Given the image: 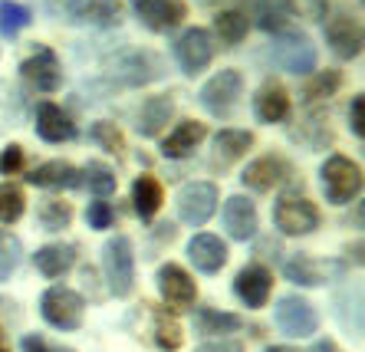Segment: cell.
<instances>
[{"label":"cell","mask_w":365,"mask_h":352,"mask_svg":"<svg viewBox=\"0 0 365 352\" xmlns=\"http://www.w3.org/2000/svg\"><path fill=\"white\" fill-rule=\"evenodd\" d=\"M20 73L30 86H36L40 93H56L63 86V66H60V56L50 50L46 43H36L30 50L24 63H20Z\"/></svg>","instance_id":"obj_10"},{"label":"cell","mask_w":365,"mask_h":352,"mask_svg":"<svg viewBox=\"0 0 365 352\" xmlns=\"http://www.w3.org/2000/svg\"><path fill=\"white\" fill-rule=\"evenodd\" d=\"M89 138H93L99 148H106L109 155L125 152V135H122V129L115 125V122H109V119L93 122V125H89Z\"/></svg>","instance_id":"obj_35"},{"label":"cell","mask_w":365,"mask_h":352,"mask_svg":"<svg viewBox=\"0 0 365 352\" xmlns=\"http://www.w3.org/2000/svg\"><path fill=\"white\" fill-rule=\"evenodd\" d=\"M128 4H132V10H135L138 24H145L152 33L175 30L187 14V7L181 4V0H128Z\"/></svg>","instance_id":"obj_13"},{"label":"cell","mask_w":365,"mask_h":352,"mask_svg":"<svg viewBox=\"0 0 365 352\" xmlns=\"http://www.w3.org/2000/svg\"><path fill=\"white\" fill-rule=\"evenodd\" d=\"M326 43L339 60H356L362 53V26L352 14H332L326 20Z\"/></svg>","instance_id":"obj_14"},{"label":"cell","mask_w":365,"mask_h":352,"mask_svg":"<svg viewBox=\"0 0 365 352\" xmlns=\"http://www.w3.org/2000/svg\"><path fill=\"white\" fill-rule=\"evenodd\" d=\"M250 145H254V132H244V129H221L217 135H214L211 165H217V168H227V165H234L237 158H244Z\"/></svg>","instance_id":"obj_25"},{"label":"cell","mask_w":365,"mask_h":352,"mask_svg":"<svg viewBox=\"0 0 365 352\" xmlns=\"http://www.w3.org/2000/svg\"><path fill=\"white\" fill-rule=\"evenodd\" d=\"M102 270L109 280V293L125 300L128 293L135 290V250L125 234H115L102 247Z\"/></svg>","instance_id":"obj_1"},{"label":"cell","mask_w":365,"mask_h":352,"mask_svg":"<svg viewBox=\"0 0 365 352\" xmlns=\"http://www.w3.org/2000/svg\"><path fill=\"white\" fill-rule=\"evenodd\" d=\"M270 290H273V276H270V270H267V266H260V264L244 266V270L234 276V293H237V300L244 303L247 309L267 306Z\"/></svg>","instance_id":"obj_16"},{"label":"cell","mask_w":365,"mask_h":352,"mask_svg":"<svg viewBox=\"0 0 365 352\" xmlns=\"http://www.w3.org/2000/svg\"><path fill=\"white\" fill-rule=\"evenodd\" d=\"M20 349H24V352H69V349H60V346L46 343L43 336H34V333L20 339Z\"/></svg>","instance_id":"obj_43"},{"label":"cell","mask_w":365,"mask_h":352,"mask_svg":"<svg viewBox=\"0 0 365 352\" xmlns=\"http://www.w3.org/2000/svg\"><path fill=\"white\" fill-rule=\"evenodd\" d=\"M162 201H165V191H162V181L155 175H138L132 181V205H135V214L142 221H152L158 214Z\"/></svg>","instance_id":"obj_27"},{"label":"cell","mask_w":365,"mask_h":352,"mask_svg":"<svg viewBox=\"0 0 365 352\" xmlns=\"http://www.w3.org/2000/svg\"><path fill=\"white\" fill-rule=\"evenodd\" d=\"M0 352H10V346H7V336H4V329H0Z\"/></svg>","instance_id":"obj_47"},{"label":"cell","mask_w":365,"mask_h":352,"mask_svg":"<svg viewBox=\"0 0 365 352\" xmlns=\"http://www.w3.org/2000/svg\"><path fill=\"white\" fill-rule=\"evenodd\" d=\"M264 352H299V349H293V346H270V349H264Z\"/></svg>","instance_id":"obj_46"},{"label":"cell","mask_w":365,"mask_h":352,"mask_svg":"<svg viewBox=\"0 0 365 352\" xmlns=\"http://www.w3.org/2000/svg\"><path fill=\"white\" fill-rule=\"evenodd\" d=\"M204 135H207V125H204V122L181 119L178 125H175V132H171V135L162 142V155H165V158H175V162L191 158V155H195V148L204 142Z\"/></svg>","instance_id":"obj_20"},{"label":"cell","mask_w":365,"mask_h":352,"mask_svg":"<svg viewBox=\"0 0 365 352\" xmlns=\"http://www.w3.org/2000/svg\"><path fill=\"white\" fill-rule=\"evenodd\" d=\"M20 260H24V247H20V241L10 231L0 227V284L17 274Z\"/></svg>","instance_id":"obj_38"},{"label":"cell","mask_w":365,"mask_h":352,"mask_svg":"<svg viewBox=\"0 0 365 352\" xmlns=\"http://www.w3.org/2000/svg\"><path fill=\"white\" fill-rule=\"evenodd\" d=\"M26 181L36 185V188H79L83 185V172H79L76 165L56 158V162H43L40 168H34V172L26 175Z\"/></svg>","instance_id":"obj_24"},{"label":"cell","mask_w":365,"mask_h":352,"mask_svg":"<svg viewBox=\"0 0 365 352\" xmlns=\"http://www.w3.org/2000/svg\"><path fill=\"white\" fill-rule=\"evenodd\" d=\"M247 30H250V20H247L244 10H221L214 17V33L221 36L224 46H237L247 36Z\"/></svg>","instance_id":"obj_31"},{"label":"cell","mask_w":365,"mask_h":352,"mask_svg":"<svg viewBox=\"0 0 365 352\" xmlns=\"http://www.w3.org/2000/svg\"><path fill=\"white\" fill-rule=\"evenodd\" d=\"M36 135L43 142H53V145L56 142H69V138L76 135V122L69 119L56 103H43L36 109Z\"/></svg>","instance_id":"obj_22"},{"label":"cell","mask_w":365,"mask_h":352,"mask_svg":"<svg viewBox=\"0 0 365 352\" xmlns=\"http://www.w3.org/2000/svg\"><path fill=\"white\" fill-rule=\"evenodd\" d=\"M273 323L289 339H309L319 329V313H316V306L309 300L289 293V296H280L277 306H273Z\"/></svg>","instance_id":"obj_8"},{"label":"cell","mask_w":365,"mask_h":352,"mask_svg":"<svg viewBox=\"0 0 365 352\" xmlns=\"http://www.w3.org/2000/svg\"><path fill=\"white\" fill-rule=\"evenodd\" d=\"M175 56H178V66L185 76H197L214 56V40L207 30L201 26H191L185 33L178 36V43H175Z\"/></svg>","instance_id":"obj_12"},{"label":"cell","mask_w":365,"mask_h":352,"mask_svg":"<svg viewBox=\"0 0 365 352\" xmlns=\"http://www.w3.org/2000/svg\"><path fill=\"white\" fill-rule=\"evenodd\" d=\"M36 221H40L43 231L60 234V231H66L69 221H73V207H69V201L46 198V201H40V207H36Z\"/></svg>","instance_id":"obj_32"},{"label":"cell","mask_w":365,"mask_h":352,"mask_svg":"<svg viewBox=\"0 0 365 352\" xmlns=\"http://www.w3.org/2000/svg\"><path fill=\"white\" fill-rule=\"evenodd\" d=\"M254 115L260 122H267V125H273V122H283L289 115V93L280 86V83H264V86L257 89L254 95Z\"/></svg>","instance_id":"obj_23"},{"label":"cell","mask_w":365,"mask_h":352,"mask_svg":"<svg viewBox=\"0 0 365 352\" xmlns=\"http://www.w3.org/2000/svg\"><path fill=\"white\" fill-rule=\"evenodd\" d=\"M24 168V145H7L0 152V175H17Z\"/></svg>","instance_id":"obj_41"},{"label":"cell","mask_w":365,"mask_h":352,"mask_svg":"<svg viewBox=\"0 0 365 352\" xmlns=\"http://www.w3.org/2000/svg\"><path fill=\"white\" fill-rule=\"evenodd\" d=\"M171 115H175V99L171 95H148L142 103V109H138V122H135L138 135L158 138L162 129L171 122Z\"/></svg>","instance_id":"obj_21"},{"label":"cell","mask_w":365,"mask_h":352,"mask_svg":"<svg viewBox=\"0 0 365 352\" xmlns=\"http://www.w3.org/2000/svg\"><path fill=\"white\" fill-rule=\"evenodd\" d=\"M257 24H260V30H267V33H283L289 24V17H293V10H289L287 0H264L260 4V10H257Z\"/></svg>","instance_id":"obj_33"},{"label":"cell","mask_w":365,"mask_h":352,"mask_svg":"<svg viewBox=\"0 0 365 352\" xmlns=\"http://www.w3.org/2000/svg\"><path fill=\"white\" fill-rule=\"evenodd\" d=\"M342 76L336 73V69H326V73H316L309 83L303 86V103L313 105V103H323V99H329L336 89H339Z\"/></svg>","instance_id":"obj_36"},{"label":"cell","mask_w":365,"mask_h":352,"mask_svg":"<svg viewBox=\"0 0 365 352\" xmlns=\"http://www.w3.org/2000/svg\"><path fill=\"white\" fill-rule=\"evenodd\" d=\"M313 352H339V349H336V343H332V339H319Z\"/></svg>","instance_id":"obj_45"},{"label":"cell","mask_w":365,"mask_h":352,"mask_svg":"<svg viewBox=\"0 0 365 352\" xmlns=\"http://www.w3.org/2000/svg\"><path fill=\"white\" fill-rule=\"evenodd\" d=\"M148 313H152V339H155V346H158L162 352L181 349L185 336H181V323H178V319L171 316L168 309H158V306H152Z\"/></svg>","instance_id":"obj_29"},{"label":"cell","mask_w":365,"mask_h":352,"mask_svg":"<svg viewBox=\"0 0 365 352\" xmlns=\"http://www.w3.org/2000/svg\"><path fill=\"white\" fill-rule=\"evenodd\" d=\"M362 109H365V95H352V105H349V129L356 138H365V122H362Z\"/></svg>","instance_id":"obj_42"},{"label":"cell","mask_w":365,"mask_h":352,"mask_svg":"<svg viewBox=\"0 0 365 352\" xmlns=\"http://www.w3.org/2000/svg\"><path fill=\"white\" fill-rule=\"evenodd\" d=\"M319 185H323L326 201L332 205H349L362 195V168L346 155H329L319 168Z\"/></svg>","instance_id":"obj_2"},{"label":"cell","mask_w":365,"mask_h":352,"mask_svg":"<svg viewBox=\"0 0 365 352\" xmlns=\"http://www.w3.org/2000/svg\"><path fill=\"white\" fill-rule=\"evenodd\" d=\"M240 95H244V76L237 69H221V73H214L201 86L197 103L211 112L214 119H227L234 112V105L240 103Z\"/></svg>","instance_id":"obj_5"},{"label":"cell","mask_w":365,"mask_h":352,"mask_svg":"<svg viewBox=\"0 0 365 352\" xmlns=\"http://www.w3.org/2000/svg\"><path fill=\"white\" fill-rule=\"evenodd\" d=\"M244 326V319L237 313H224V309H214V306H197L195 309V329L201 336H230L237 333Z\"/></svg>","instance_id":"obj_28"},{"label":"cell","mask_w":365,"mask_h":352,"mask_svg":"<svg viewBox=\"0 0 365 352\" xmlns=\"http://www.w3.org/2000/svg\"><path fill=\"white\" fill-rule=\"evenodd\" d=\"M155 284H158V293L162 300L168 303L171 309H191L197 300V284L191 280L185 266L178 264H162L158 274H155Z\"/></svg>","instance_id":"obj_11"},{"label":"cell","mask_w":365,"mask_h":352,"mask_svg":"<svg viewBox=\"0 0 365 352\" xmlns=\"http://www.w3.org/2000/svg\"><path fill=\"white\" fill-rule=\"evenodd\" d=\"M158 76H162V63L148 50H125L109 63V79L125 89L148 86V83H155Z\"/></svg>","instance_id":"obj_6"},{"label":"cell","mask_w":365,"mask_h":352,"mask_svg":"<svg viewBox=\"0 0 365 352\" xmlns=\"http://www.w3.org/2000/svg\"><path fill=\"white\" fill-rule=\"evenodd\" d=\"M76 264V247L73 244H46L34 254V266L40 270L46 280H56V276L69 274Z\"/></svg>","instance_id":"obj_26"},{"label":"cell","mask_w":365,"mask_h":352,"mask_svg":"<svg viewBox=\"0 0 365 352\" xmlns=\"http://www.w3.org/2000/svg\"><path fill=\"white\" fill-rule=\"evenodd\" d=\"M30 10L24 4H14V0H0V33L4 36H17L24 26H30Z\"/></svg>","instance_id":"obj_39"},{"label":"cell","mask_w":365,"mask_h":352,"mask_svg":"<svg viewBox=\"0 0 365 352\" xmlns=\"http://www.w3.org/2000/svg\"><path fill=\"white\" fill-rule=\"evenodd\" d=\"M83 313H86V300L69 286H50L40 296V316L53 329L73 333V329L83 326Z\"/></svg>","instance_id":"obj_4"},{"label":"cell","mask_w":365,"mask_h":352,"mask_svg":"<svg viewBox=\"0 0 365 352\" xmlns=\"http://www.w3.org/2000/svg\"><path fill=\"white\" fill-rule=\"evenodd\" d=\"M289 175H293V168H289L287 158H280V155H264V158H254V162L247 165L240 181H244V188H250V191H273L277 185L289 181Z\"/></svg>","instance_id":"obj_15"},{"label":"cell","mask_w":365,"mask_h":352,"mask_svg":"<svg viewBox=\"0 0 365 352\" xmlns=\"http://www.w3.org/2000/svg\"><path fill=\"white\" fill-rule=\"evenodd\" d=\"M270 56L273 63L293 76H309L316 69V46L309 36L297 33V30H283V33H273L270 43Z\"/></svg>","instance_id":"obj_3"},{"label":"cell","mask_w":365,"mask_h":352,"mask_svg":"<svg viewBox=\"0 0 365 352\" xmlns=\"http://www.w3.org/2000/svg\"><path fill=\"white\" fill-rule=\"evenodd\" d=\"M76 17L89 26H119L122 24V0H86L83 7L76 10Z\"/></svg>","instance_id":"obj_30"},{"label":"cell","mask_w":365,"mask_h":352,"mask_svg":"<svg viewBox=\"0 0 365 352\" xmlns=\"http://www.w3.org/2000/svg\"><path fill=\"white\" fill-rule=\"evenodd\" d=\"M224 227H227V234L234 237V241L247 244L257 237V205L250 198H244V195H234V198L224 201Z\"/></svg>","instance_id":"obj_17"},{"label":"cell","mask_w":365,"mask_h":352,"mask_svg":"<svg viewBox=\"0 0 365 352\" xmlns=\"http://www.w3.org/2000/svg\"><path fill=\"white\" fill-rule=\"evenodd\" d=\"M197 352H244V346L230 343V339H221V343H204Z\"/></svg>","instance_id":"obj_44"},{"label":"cell","mask_w":365,"mask_h":352,"mask_svg":"<svg viewBox=\"0 0 365 352\" xmlns=\"http://www.w3.org/2000/svg\"><path fill=\"white\" fill-rule=\"evenodd\" d=\"M178 217L191 227L211 221V214L217 211V185L211 181H187L185 188L178 191Z\"/></svg>","instance_id":"obj_9"},{"label":"cell","mask_w":365,"mask_h":352,"mask_svg":"<svg viewBox=\"0 0 365 352\" xmlns=\"http://www.w3.org/2000/svg\"><path fill=\"white\" fill-rule=\"evenodd\" d=\"M273 224L287 237H306L319 227V211L303 195H280L273 205Z\"/></svg>","instance_id":"obj_7"},{"label":"cell","mask_w":365,"mask_h":352,"mask_svg":"<svg viewBox=\"0 0 365 352\" xmlns=\"http://www.w3.org/2000/svg\"><path fill=\"white\" fill-rule=\"evenodd\" d=\"M83 181L89 185V191L93 195H99V198H109L112 191H115V172H112L109 165H102V162H89L83 168Z\"/></svg>","instance_id":"obj_37"},{"label":"cell","mask_w":365,"mask_h":352,"mask_svg":"<svg viewBox=\"0 0 365 352\" xmlns=\"http://www.w3.org/2000/svg\"><path fill=\"white\" fill-rule=\"evenodd\" d=\"M332 274H336V264H323V260L309 257V254H293L283 264V276L297 286H323L329 284Z\"/></svg>","instance_id":"obj_19"},{"label":"cell","mask_w":365,"mask_h":352,"mask_svg":"<svg viewBox=\"0 0 365 352\" xmlns=\"http://www.w3.org/2000/svg\"><path fill=\"white\" fill-rule=\"evenodd\" d=\"M24 188L14 181H0V224H17L24 217Z\"/></svg>","instance_id":"obj_34"},{"label":"cell","mask_w":365,"mask_h":352,"mask_svg":"<svg viewBox=\"0 0 365 352\" xmlns=\"http://www.w3.org/2000/svg\"><path fill=\"white\" fill-rule=\"evenodd\" d=\"M187 260L195 264V270L201 274H217L227 264V244L217 234H195L187 241Z\"/></svg>","instance_id":"obj_18"},{"label":"cell","mask_w":365,"mask_h":352,"mask_svg":"<svg viewBox=\"0 0 365 352\" xmlns=\"http://www.w3.org/2000/svg\"><path fill=\"white\" fill-rule=\"evenodd\" d=\"M112 221H115V211H112L109 201H89V207H86V224L93 227V231H106V227H112Z\"/></svg>","instance_id":"obj_40"}]
</instances>
